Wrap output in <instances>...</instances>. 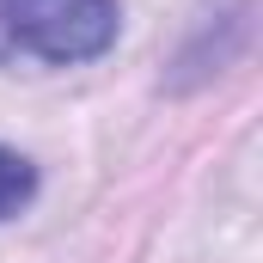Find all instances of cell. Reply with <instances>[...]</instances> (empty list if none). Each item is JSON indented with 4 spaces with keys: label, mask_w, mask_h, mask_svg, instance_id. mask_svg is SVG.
Listing matches in <instances>:
<instances>
[{
    "label": "cell",
    "mask_w": 263,
    "mask_h": 263,
    "mask_svg": "<svg viewBox=\"0 0 263 263\" xmlns=\"http://www.w3.org/2000/svg\"><path fill=\"white\" fill-rule=\"evenodd\" d=\"M117 43V0H0V62L73 67Z\"/></svg>",
    "instance_id": "cell-1"
},
{
    "label": "cell",
    "mask_w": 263,
    "mask_h": 263,
    "mask_svg": "<svg viewBox=\"0 0 263 263\" xmlns=\"http://www.w3.org/2000/svg\"><path fill=\"white\" fill-rule=\"evenodd\" d=\"M31 196H37V172H31V159H18L12 147H0V220L18 214Z\"/></svg>",
    "instance_id": "cell-2"
}]
</instances>
